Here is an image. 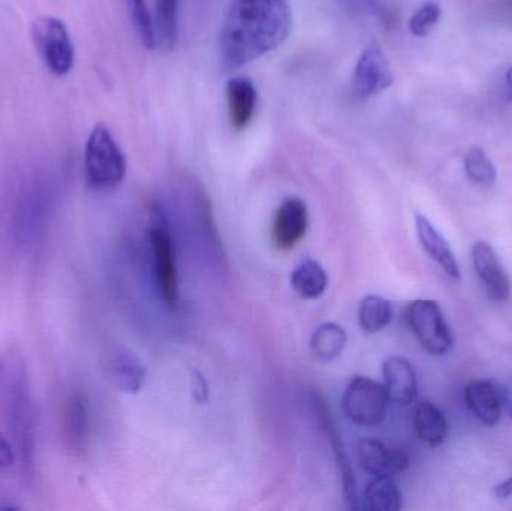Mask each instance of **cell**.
<instances>
[{
    "label": "cell",
    "mask_w": 512,
    "mask_h": 511,
    "mask_svg": "<svg viewBox=\"0 0 512 511\" xmlns=\"http://www.w3.org/2000/svg\"><path fill=\"white\" fill-rule=\"evenodd\" d=\"M289 0H234L219 36V56L237 71L283 44L291 32Z\"/></svg>",
    "instance_id": "6da1fadb"
},
{
    "label": "cell",
    "mask_w": 512,
    "mask_h": 511,
    "mask_svg": "<svg viewBox=\"0 0 512 511\" xmlns=\"http://www.w3.org/2000/svg\"><path fill=\"white\" fill-rule=\"evenodd\" d=\"M86 182L95 191H113L126 177V156L104 123H98L84 149Z\"/></svg>",
    "instance_id": "7a4b0ae2"
},
{
    "label": "cell",
    "mask_w": 512,
    "mask_h": 511,
    "mask_svg": "<svg viewBox=\"0 0 512 511\" xmlns=\"http://www.w3.org/2000/svg\"><path fill=\"white\" fill-rule=\"evenodd\" d=\"M149 243L156 287L165 303L176 306L180 297L176 243L171 234L167 213L161 204H153L150 213Z\"/></svg>",
    "instance_id": "3957f363"
},
{
    "label": "cell",
    "mask_w": 512,
    "mask_h": 511,
    "mask_svg": "<svg viewBox=\"0 0 512 511\" xmlns=\"http://www.w3.org/2000/svg\"><path fill=\"white\" fill-rule=\"evenodd\" d=\"M33 44L42 62L57 77L68 75L74 68L75 51L65 23L59 18L44 15L33 23Z\"/></svg>",
    "instance_id": "277c9868"
},
{
    "label": "cell",
    "mask_w": 512,
    "mask_h": 511,
    "mask_svg": "<svg viewBox=\"0 0 512 511\" xmlns=\"http://www.w3.org/2000/svg\"><path fill=\"white\" fill-rule=\"evenodd\" d=\"M388 396L384 384L367 377H354L342 398L345 416L358 426H376L387 413Z\"/></svg>",
    "instance_id": "5b68a950"
},
{
    "label": "cell",
    "mask_w": 512,
    "mask_h": 511,
    "mask_svg": "<svg viewBox=\"0 0 512 511\" xmlns=\"http://www.w3.org/2000/svg\"><path fill=\"white\" fill-rule=\"evenodd\" d=\"M408 323L421 347L432 356H444L453 348L450 327L438 303L433 300H415L408 308Z\"/></svg>",
    "instance_id": "8992f818"
},
{
    "label": "cell",
    "mask_w": 512,
    "mask_h": 511,
    "mask_svg": "<svg viewBox=\"0 0 512 511\" xmlns=\"http://www.w3.org/2000/svg\"><path fill=\"white\" fill-rule=\"evenodd\" d=\"M394 83L390 60L378 42L364 48L352 74V98L363 102L387 90Z\"/></svg>",
    "instance_id": "52a82bcc"
},
{
    "label": "cell",
    "mask_w": 512,
    "mask_h": 511,
    "mask_svg": "<svg viewBox=\"0 0 512 511\" xmlns=\"http://www.w3.org/2000/svg\"><path fill=\"white\" fill-rule=\"evenodd\" d=\"M312 407L316 420H318V425L321 426L322 432H324L325 437H327L331 447H333L334 458H336L337 468H339L340 477H342L345 501L348 503L349 509L357 510V480H355L354 471H352L351 464H349L342 437H340L339 431H337L336 425H334L333 417H331L324 398L319 393H312Z\"/></svg>",
    "instance_id": "ba28073f"
},
{
    "label": "cell",
    "mask_w": 512,
    "mask_h": 511,
    "mask_svg": "<svg viewBox=\"0 0 512 511\" xmlns=\"http://www.w3.org/2000/svg\"><path fill=\"white\" fill-rule=\"evenodd\" d=\"M309 230V209L301 198L289 197L280 204L271 225V239L279 251H292Z\"/></svg>",
    "instance_id": "9c48e42d"
},
{
    "label": "cell",
    "mask_w": 512,
    "mask_h": 511,
    "mask_svg": "<svg viewBox=\"0 0 512 511\" xmlns=\"http://www.w3.org/2000/svg\"><path fill=\"white\" fill-rule=\"evenodd\" d=\"M361 470L372 477H394L409 468V455L403 449H388L382 441L363 438L357 446Z\"/></svg>",
    "instance_id": "30bf717a"
},
{
    "label": "cell",
    "mask_w": 512,
    "mask_h": 511,
    "mask_svg": "<svg viewBox=\"0 0 512 511\" xmlns=\"http://www.w3.org/2000/svg\"><path fill=\"white\" fill-rule=\"evenodd\" d=\"M474 269L483 282L487 296L496 302H504L510 296V279L496 255L495 249L486 242H477L472 248Z\"/></svg>",
    "instance_id": "8fae6325"
},
{
    "label": "cell",
    "mask_w": 512,
    "mask_h": 511,
    "mask_svg": "<svg viewBox=\"0 0 512 511\" xmlns=\"http://www.w3.org/2000/svg\"><path fill=\"white\" fill-rule=\"evenodd\" d=\"M105 375L117 390L129 395L140 392L146 381V366L131 351L117 348L105 359Z\"/></svg>",
    "instance_id": "7c38bea8"
},
{
    "label": "cell",
    "mask_w": 512,
    "mask_h": 511,
    "mask_svg": "<svg viewBox=\"0 0 512 511\" xmlns=\"http://www.w3.org/2000/svg\"><path fill=\"white\" fill-rule=\"evenodd\" d=\"M388 401L409 405L417 399L418 381L414 366L403 357L391 356L382 365Z\"/></svg>",
    "instance_id": "4fadbf2b"
},
{
    "label": "cell",
    "mask_w": 512,
    "mask_h": 511,
    "mask_svg": "<svg viewBox=\"0 0 512 511\" xmlns=\"http://www.w3.org/2000/svg\"><path fill=\"white\" fill-rule=\"evenodd\" d=\"M256 93L255 84L245 75H234L227 83V104L231 126L236 131L248 128L255 116Z\"/></svg>",
    "instance_id": "5bb4252c"
},
{
    "label": "cell",
    "mask_w": 512,
    "mask_h": 511,
    "mask_svg": "<svg viewBox=\"0 0 512 511\" xmlns=\"http://www.w3.org/2000/svg\"><path fill=\"white\" fill-rule=\"evenodd\" d=\"M415 227H417L418 240H420L424 251L444 269L451 279L459 281L460 267L456 255L451 251L450 243L433 227L432 222L420 213L415 215Z\"/></svg>",
    "instance_id": "9a60e30c"
},
{
    "label": "cell",
    "mask_w": 512,
    "mask_h": 511,
    "mask_svg": "<svg viewBox=\"0 0 512 511\" xmlns=\"http://www.w3.org/2000/svg\"><path fill=\"white\" fill-rule=\"evenodd\" d=\"M469 411L486 426L498 425L502 416V401L495 386L489 381H474L465 390Z\"/></svg>",
    "instance_id": "2e32d148"
},
{
    "label": "cell",
    "mask_w": 512,
    "mask_h": 511,
    "mask_svg": "<svg viewBox=\"0 0 512 511\" xmlns=\"http://www.w3.org/2000/svg\"><path fill=\"white\" fill-rule=\"evenodd\" d=\"M415 434L424 446L435 447L444 444L448 435V423L444 413L432 402H421L415 410Z\"/></svg>",
    "instance_id": "e0dca14e"
},
{
    "label": "cell",
    "mask_w": 512,
    "mask_h": 511,
    "mask_svg": "<svg viewBox=\"0 0 512 511\" xmlns=\"http://www.w3.org/2000/svg\"><path fill=\"white\" fill-rule=\"evenodd\" d=\"M291 285L298 297L304 300L319 299L328 288L324 267L315 260H304L292 270Z\"/></svg>",
    "instance_id": "ac0fdd59"
},
{
    "label": "cell",
    "mask_w": 512,
    "mask_h": 511,
    "mask_svg": "<svg viewBox=\"0 0 512 511\" xmlns=\"http://www.w3.org/2000/svg\"><path fill=\"white\" fill-rule=\"evenodd\" d=\"M363 506L370 511L402 509V494L394 477H373L364 489Z\"/></svg>",
    "instance_id": "d6986e66"
},
{
    "label": "cell",
    "mask_w": 512,
    "mask_h": 511,
    "mask_svg": "<svg viewBox=\"0 0 512 511\" xmlns=\"http://www.w3.org/2000/svg\"><path fill=\"white\" fill-rule=\"evenodd\" d=\"M348 344L345 329L336 323H324L315 330L310 339V350L321 362H333L342 356Z\"/></svg>",
    "instance_id": "ffe728a7"
},
{
    "label": "cell",
    "mask_w": 512,
    "mask_h": 511,
    "mask_svg": "<svg viewBox=\"0 0 512 511\" xmlns=\"http://www.w3.org/2000/svg\"><path fill=\"white\" fill-rule=\"evenodd\" d=\"M63 429H65L66 441H68L69 447L75 452L84 450V444H86L87 435H89V411H87L83 396L74 395L69 399Z\"/></svg>",
    "instance_id": "44dd1931"
},
{
    "label": "cell",
    "mask_w": 512,
    "mask_h": 511,
    "mask_svg": "<svg viewBox=\"0 0 512 511\" xmlns=\"http://www.w3.org/2000/svg\"><path fill=\"white\" fill-rule=\"evenodd\" d=\"M180 0H156L155 33L156 47L173 50L179 39Z\"/></svg>",
    "instance_id": "7402d4cb"
},
{
    "label": "cell",
    "mask_w": 512,
    "mask_h": 511,
    "mask_svg": "<svg viewBox=\"0 0 512 511\" xmlns=\"http://www.w3.org/2000/svg\"><path fill=\"white\" fill-rule=\"evenodd\" d=\"M393 320V308L384 297L367 296L358 308V324L367 335L384 330Z\"/></svg>",
    "instance_id": "603a6c76"
},
{
    "label": "cell",
    "mask_w": 512,
    "mask_h": 511,
    "mask_svg": "<svg viewBox=\"0 0 512 511\" xmlns=\"http://www.w3.org/2000/svg\"><path fill=\"white\" fill-rule=\"evenodd\" d=\"M465 173L474 185L483 186V188H490L498 179L495 164L481 147H472L466 153Z\"/></svg>",
    "instance_id": "cb8c5ba5"
},
{
    "label": "cell",
    "mask_w": 512,
    "mask_h": 511,
    "mask_svg": "<svg viewBox=\"0 0 512 511\" xmlns=\"http://www.w3.org/2000/svg\"><path fill=\"white\" fill-rule=\"evenodd\" d=\"M129 15H131L132 23L137 29L140 36L141 44L147 50H153L156 47L155 21L150 15L149 6L146 0H123Z\"/></svg>",
    "instance_id": "d4e9b609"
},
{
    "label": "cell",
    "mask_w": 512,
    "mask_h": 511,
    "mask_svg": "<svg viewBox=\"0 0 512 511\" xmlns=\"http://www.w3.org/2000/svg\"><path fill=\"white\" fill-rule=\"evenodd\" d=\"M346 14L357 18H372L390 24L391 14L381 0H334Z\"/></svg>",
    "instance_id": "484cf974"
},
{
    "label": "cell",
    "mask_w": 512,
    "mask_h": 511,
    "mask_svg": "<svg viewBox=\"0 0 512 511\" xmlns=\"http://www.w3.org/2000/svg\"><path fill=\"white\" fill-rule=\"evenodd\" d=\"M441 17V5L438 2L429 0V2L423 3L412 14L411 20H409V32H411V35L417 36V38H424V36L429 35L435 29Z\"/></svg>",
    "instance_id": "4316f807"
},
{
    "label": "cell",
    "mask_w": 512,
    "mask_h": 511,
    "mask_svg": "<svg viewBox=\"0 0 512 511\" xmlns=\"http://www.w3.org/2000/svg\"><path fill=\"white\" fill-rule=\"evenodd\" d=\"M192 395L198 404L204 405L209 401V384L206 377L198 371L192 372Z\"/></svg>",
    "instance_id": "83f0119b"
},
{
    "label": "cell",
    "mask_w": 512,
    "mask_h": 511,
    "mask_svg": "<svg viewBox=\"0 0 512 511\" xmlns=\"http://www.w3.org/2000/svg\"><path fill=\"white\" fill-rule=\"evenodd\" d=\"M12 464H14V450L5 435L0 432V470H5Z\"/></svg>",
    "instance_id": "f1b7e54d"
},
{
    "label": "cell",
    "mask_w": 512,
    "mask_h": 511,
    "mask_svg": "<svg viewBox=\"0 0 512 511\" xmlns=\"http://www.w3.org/2000/svg\"><path fill=\"white\" fill-rule=\"evenodd\" d=\"M496 497L499 500H505V498L512 497V479L507 480V482L501 483V485L496 488L495 491Z\"/></svg>",
    "instance_id": "f546056e"
},
{
    "label": "cell",
    "mask_w": 512,
    "mask_h": 511,
    "mask_svg": "<svg viewBox=\"0 0 512 511\" xmlns=\"http://www.w3.org/2000/svg\"><path fill=\"white\" fill-rule=\"evenodd\" d=\"M505 404H507L508 413L512 417V378L510 383L507 384V389H505Z\"/></svg>",
    "instance_id": "4dcf8cb0"
},
{
    "label": "cell",
    "mask_w": 512,
    "mask_h": 511,
    "mask_svg": "<svg viewBox=\"0 0 512 511\" xmlns=\"http://www.w3.org/2000/svg\"><path fill=\"white\" fill-rule=\"evenodd\" d=\"M505 80H507L508 95H510L512 102V68L508 69L507 78H505Z\"/></svg>",
    "instance_id": "1f68e13d"
},
{
    "label": "cell",
    "mask_w": 512,
    "mask_h": 511,
    "mask_svg": "<svg viewBox=\"0 0 512 511\" xmlns=\"http://www.w3.org/2000/svg\"><path fill=\"white\" fill-rule=\"evenodd\" d=\"M2 374H3V366H2V362H0V380H2Z\"/></svg>",
    "instance_id": "d6a6232c"
}]
</instances>
